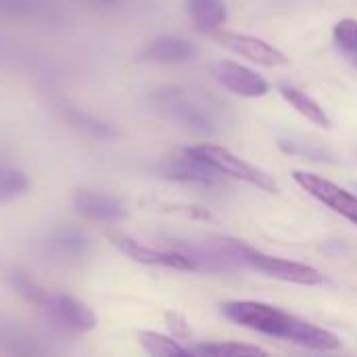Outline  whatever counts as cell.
I'll return each mask as SVG.
<instances>
[{
    "instance_id": "7",
    "label": "cell",
    "mask_w": 357,
    "mask_h": 357,
    "mask_svg": "<svg viewBox=\"0 0 357 357\" xmlns=\"http://www.w3.org/2000/svg\"><path fill=\"white\" fill-rule=\"evenodd\" d=\"M211 75L222 88L243 98H261L272 90L270 82L261 73L228 59L215 61L211 65Z\"/></svg>"
},
{
    "instance_id": "19",
    "label": "cell",
    "mask_w": 357,
    "mask_h": 357,
    "mask_svg": "<svg viewBox=\"0 0 357 357\" xmlns=\"http://www.w3.org/2000/svg\"><path fill=\"white\" fill-rule=\"evenodd\" d=\"M50 0H0V17L13 21L42 19L50 13Z\"/></svg>"
},
{
    "instance_id": "8",
    "label": "cell",
    "mask_w": 357,
    "mask_h": 357,
    "mask_svg": "<svg viewBox=\"0 0 357 357\" xmlns=\"http://www.w3.org/2000/svg\"><path fill=\"white\" fill-rule=\"evenodd\" d=\"M218 44L226 46L228 50L245 56L247 61L261 65V67H282L289 65V56L274 44L257 38V36H249V33H238V31H224L218 29L213 33H209Z\"/></svg>"
},
{
    "instance_id": "14",
    "label": "cell",
    "mask_w": 357,
    "mask_h": 357,
    "mask_svg": "<svg viewBox=\"0 0 357 357\" xmlns=\"http://www.w3.org/2000/svg\"><path fill=\"white\" fill-rule=\"evenodd\" d=\"M59 111H61V117L71 128H75L77 132H82V134H86L90 138H96V140H115L117 138V128L111 121L82 109V107L63 102L59 107Z\"/></svg>"
},
{
    "instance_id": "3",
    "label": "cell",
    "mask_w": 357,
    "mask_h": 357,
    "mask_svg": "<svg viewBox=\"0 0 357 357\" xmlns=\"http://www.w3.org/2000/svg\"><path fill=\"white\" fill-rule=\"evenodd\" d=\"M184 151L199 157L201 161L209 163L222 176H230L234 180L247 182V184H251V186H255L259 190H266V192H276L278 190L276 180L268 172L251 165L249 161H245L243 157H238L236 153H232L226 146H220V144H213V142H203V144L188 146Z\"/></svg>"
},
{
    "instance_id": "21",
    "label": "cell",
    "mask_w": 357,
    "mask_h": 357,
    "mask_svg": "<svg viewBox=\"0 0 357 357\" xmlns=\"http://www.w3.org/2000/svg\"><path fill=\"white\" fill-rule=\"evenodd\" d=\"M190 356L201 357H247V356H268L266 349L257 345H245L236 341H224V343H205L190 347Z\"/></svg>"
},
{
    "instance_id": "20",
    "label": "cell",
    "mask_w": 357,
    "mask_h": 357,
    "mask_svg": "<svg viewBox=\"0 0 357 357\" xmlns=\"http://www.w3.org/2000/svg\"><path fill=\"white\" fill-rule=\"evenodd\" d=\"M138 341L142 349L153 357H172V356H190V349L182 347L176 337H167L155 331H142L138 335Z\"/></svg>"
},
{
    "instance_id": "15",
    "label": "cell",
    "mask_w": 357,
    "mask_h": 357,
    "mask_svg": "<svg viewBox=\"0 0 357 357\" xmlns=\"http://www.w3.org/2000/svg\"><path fill=\"white\" fill-rule=\"evenodd\" d=\"M44 243L50 251H54L59 257H65V259H82L92 249L90 238L75 226L56 228Z\"/></svg>"
},
{
    "instance_id": "9",
    "label": "cell",
    "mask_w": 357,
    "mask_h": 357,
    "mask_svg": "<svg viewBox=\"0 0 357 357\" xmlns=\"http://www.w3.org/2000/svg\"><path fill=\"white\" fill-rule=\"evenodd\" d=\"M52 322H56L63 331L75 333V335H86L96 328L98 318L92 312V307L67 293H54L48 295V301L42 307Z\"/></svg>"
},
{
    "instance_id": "23",
    "label": "cell",
    "mask_w": 357,
    "mask_h": 357,
    "mask_svg": "<svg viewBox=\"0 0 357 357\" xmlns=\"http://www.w3.org/2000/svg\"><path fill=\"white\" fill-rule=\"evenodd\" d=\"M333 40L335 46L343 52V56L357 65V19L354 17L341 19L333 27Z\"/></svg>"
},
{
    "instance_id": "11",
    "label": "cell",
    "mask_w": 357,
    "mask_h": 357,
    "mask_svg": "<svg viewBox=\"0 0 357 357\" xmlns=\"http://www.w3.org/2000/svg\"><path fill=\"white\" fill-rule=\"evenodd\" d=\"M197 54V46L180 36H159L149 40L136 54L142 63H159V65H178L188 63Z\"/></svg>"
},
{
    "instance_id": "6",
    "label": "cell",
    "mask_w": 357,
    "mask_h": 357,
    "mask_svg": "<svg viewBox=\"0 0 357 357\" xmlns=\"http://www.w3.org/2000/svg\"><path fill=\"white\" fill-rule=\"evenodd\" d=\"M155 102L163 109V113L174 119L176 123L195 130V132H203L209 134L215 130V121L209 113V109H203L205 105H197L195 100H190L180 88H167L161 90L157 94H153Z\"/></svg>"
},
{
    "instance_id": "13",
    "label": "cell",
    "mask_w": 357,
    "mask_h": 357,
    "mask_svg": "<svg viewBox=\"0 0 357 357\" xmlns=\"http://www.w3.org/2000/svg\"><path fill=\"white\" fill-rule=\"evenodd\" d=\"M287 341L295 343L299 347L312 349V351H320V354H331V351L341 349V337L339 335H335V333H331V331H326L314 322H307L299 316L293 318Z\"/></svg>"
},
{
    "instance_id": "2",
    "label": "cell",
    "mask_w": 357,
    "mask_h": 357,
    "mask_svg": "<svg viewBox=\"0 0 357 357\" xmlns=\"http://www.w3.org/2000/svg\"><path fill=\"white\" fill-rule=\"evenodd\" d=\"M224 318H228L230 322L249 328L253 333L259 335H268V337H276L287 341L291 324L295 314H289L276 305L264 303V301H226L220 305Z\"/></svg>"
},
{
    "instance_id": "17",
    "label": "cell",
    "mask_w": 357,
    "mask_h": 357,
    "mask_svg": "<svg viewBox=\"0 0 357 357\" xmlns=\"http://www.w3.org/2000/svg\"><path fill=\"white\" fill-rule=\"evenodd\" d=\"M186 10L192 23L205 33L222 29L228 19V8L222 0H186Z\"/></svg>"
},
{
    "instance_id": "1",
    "label": "cell",
    "mask_w": 357,
    "mask_h": 357,
    "mask_svg": "<svg viewBox=\"0 0 357 357\" xmlns=\"http://www.w3.org/2000/svg\"><path fill=\"white\" fill-rule=\"evenodd\" d=\"M224 247L230 251V255L234 257L236 264L257 270L270 278L299 284V287H318L324 282V274L314 266L276 257V255H268V253H261V251H257L241 241H232V238H224Z\"/></svg>"
},
{
    "instance_id": "10",
    "label": "cell",
    "mask_w": 357,
    "mask_h": 357,
    "mask_svg": "<svg viewBox=\"0 0 357 357\" xmlns=\"http://www.w3.org/2000/svg\"><path fill=\"white\" fill-rule=\"evenodd\" d=\"M71 205L84 220L98 224H117L128 218L126 203L119 197L100 190L77 188L71 197Z\"/></svg>"
},
{
    "instance_id": "22",
    "label": "cell",
    "mask_w": 357,
    "mask_h": 357,
    "mask_svg": "<svg viewBox=\"0 0 357 357\" xmlns=\"http://www.w3.org/2000/svg\"><path fill=\"white\" fill-rule=\"evenodd\" d=\"M29 192V178L23 169L0 163V203L15 201Z\"/></svg>"
},
{
    "instance_id": "18",
    "label": "cell",
    "mask_w": 357,
    "mask_h": 357,
    "mask_svg": "<svg viewBox=\"0 0 357 357\" xmlns=\"http://www.w3.org/2000/svg\"><path fill=\"white\" fill-rule=\"evenodd\" d=\"M6 282L10 287V291H15V295H19L25 303L44 307V303L48 301V291L23 268H10L6 270Z\"/></svg>"
},
{
    "instance_id": "16",
    "label": "cell",
    "mask_w": 357,
    "mask_h": 357,
    "mask_svg": "<svg viewBox=\"0 0 357 357\" xmlns=\"http://www.w3.org/2000/svg\"><path fill=\"white\" fill-rule=\"evenodd\" d=\"M278 92L310 123H314L318 128H324V130L331 128V117H328V113L324 111V107L316 98H312L310 94H305L303 90H299L297 86H291V84H280Z\"/></svg>"
},
{
    "instance_id": "5",
    "label": "cell",
    "mask_w": 357,
    "mask_h": 357,
    "mask_svg": "<svg viewBox=\"0 0 357 357\" xmlns=\"http://www.w3.org/2000/svg\"><path fill=\"white\" fill-rule=\"evenodd\" d=\"M293 180L310 197H314L324 207H328L331 211L339 213L341 218L349 220L354 226H357V197L351 195L347 188L335 184L328 178H322L320 174H312V172H303V169L293 172Z\"/></svg>"
},
{
    "instance_id": "25",
    "label": "cell",
    "mask_w": 357,
    "mask_h": 357,
    "mask_svg": "<svg viewBox=\"0 0 357 357\" xmlns=\"http://www.w3.org/2000/svg\"><path fill=\"white\" fill-rule=\"evenodd\" d=\"M90 2L92 6H98V8H115L121 4V0H86Z\"/></svg>"
},
{
    "instance_id": "24",
    "label": "cell",
    "mask_w": 357,
    "mask_h": 357,
    "mask_svg": "<svg viewBox=\"0 0 357 357\" xmlns=\"http://www.w3.org/2000/svg\"><path fill=\"white\" fill-rule=\"evenodd\" d=\"M165 324H167V331L172 333V337H176L178 341H186L192 337V328H190L188 320L178 312H167Z\"/></svg>"
},
{
    "instance_id": "12",
    "label": "cell",
    "mask_w": 357,
    "mask_h": 357,
    "mask_svg": "<svg viewBox=\"0 0 357 357\" xmlns=\"http://www.w3.org/2000/svg\"><path fill=\"white\" fill-rule=\"evenodd\" d=\"M161 172L169 180L190 182V184H205V186H213L222 178V174L218 169H213L209 163L201 161L199 157H195V155H190L186 151L180 157H174V159L165 161Z\"/></svg>"
},
{
    "instance_id": "4",
    "label": "cell",
    "mask_w": 357,
    "mask_h": 357,
    "mask_svg": "<svg viewBox=\"0 0 357 357\" xmlns=\"http://www.w3.org/2000/svg\"><path fill=\"white\" fill-rule=\"evenodd\" d=\"M107 238L117 251H121L126 257H130L136 264L167 268V270H180V272H195L190 259L184 253H180L178 249H155V247H149V245L140 243L138 238L123 234V232H117V230L107 232Z\"/></svg>"
}]
</instances>
